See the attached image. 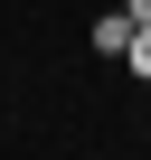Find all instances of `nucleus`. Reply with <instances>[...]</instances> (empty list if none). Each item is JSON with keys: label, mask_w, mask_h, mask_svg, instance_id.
Returning a JSON list of instances; mask_svg holds the SVG:
<instances>
[{"label": "nucleus", "mask_w": 151, "mask_h": 160, "mask_svg": "<svg viewBox=\"0 0 151 160\" xmlns=\"http://www.w3.org/2000/svg\"><path fill=\"white\" fill-rule=\"evenodd\" d=\"M132 28H142L132 10H104V19H95V47H104V57H123V47H132Z\"/></svg>", "instance_id": "nucleus-1"}, {"label": "nucleus", "mask_w": 151, "mask_h": 160, "mask_svg": "<svg viewBox=\"0 0 151 160\" xmlns=\"http://www.w3.org/2000/svg\"><path fill=\"white\" fill-rule=\"evenodd\" d=\"M123 66H132L142 85H151V28H132V47H123Z\"/></svg>", "instance_id": "nucleus-2"}, {"label": "nucleus", "mask_w": 151, "mask_h": 160, "mask_svg": "<svg viewBox=\"0 0 151 160\" xmlns=\"http://www.w3.org/2000/svg\"><path fill=\"white\" fill-rule=\"evenodd\" d=\"M123 10H132V19H142V28H151V0H123Z\"/></svg>", "instance_id": "nucleus-3"}]
</instances>
